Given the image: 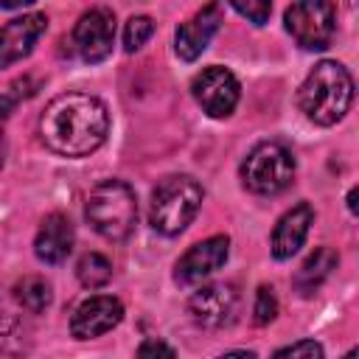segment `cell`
Returning <instances> with one entry per match:
<instances>
[{
    "label": "cell",
    "instance_id": "obj_1",
    "mask_svg": "<svg viewBox=\"0 0 359 359\" xmlns=\"http://www.w3.org/2000/svg\"><path fill=\"white\" fill-rule=\"evenodd\" d=\"M39 132L50 151L62 157H87L107 140V104L90 93H62L45 107Z\"/></svg>",
    "mask_w": 359,
    "mask_h": 359
},
{
    "label": "cell",
    "instance_id": "obj_2",
    "mask_svg": "<svg viewBox=\"0 0 359 359\" xmlns=\"http://www.w3.org/2000/svg\"><path fill=\"white\" fill-rule=\"evenodd\" d=\"M351 101H353V79L345 65L331 59L317 62L297 93V104L303 115L317 126H334L337 121H342L345 112L351 109Z\"/></svg>",
    "mask_w": 359,
    "mask_h": 359
},
{
    "label": "cell",
    "instance_id": "obj_3",
    "mask_svg": "<svg viewBox=\"0 0 359 359\" xmlns=\"http://www.w3.org/2000/svg\"><path fill=\"white\" fill-rule=\"evenodd\" d=\"M84 216L90 227L107 241H123L137 224V199L135 191L121 180H104L87 196Z\"/></svg>",
    "mask_w": 359,
    "mask_h": 359
},
{
    "label": "cell",
    "instance_id": "obj_4",
    "mask_svg": "<svg viewBox=\"0 0 359 359\" xmlns=\"http://www.w3.org/2000/svg\"><path fill=\"white\" fill-rule=\"evenodd\" d=\"M202 196H205L202 185L188 174H171L160 180L157 188L151 191V205H149L151 227L163 236L182 233L199 213Z\"/></svg>",
    "mask_w": 359,
    "mask_h": 359
},
{
    "label": "cell",
    "instance_id": "obj_5",
    "mask_svg": "<svg viewBox=\"0 0 359 359\" xmlns=\"http://www.w3.org/2000/svg\"><path fill=\"white\" fill-rule=\"evenodd\" d=\"M294 180V157L283 143L264 140L241 163V182L258 196H275Z\"/></svg>",
    "mask_w": 359,
    "mask_h": 359
},
{
    "label": "cell",
    "instance_id": "obj_6",
    "mask_svg": "<svg viewBox=\"0 0 359 359\" xmlns=\"http://www.w3.org/2000/svg\"><path fill=\"white\" fill-rule=\"evenodd\" d=\"M286 31L306 50H323L337 31V8L325 0H300L286 8Z\"/></svg>",
    "mask_w": 359,
    "mask_h": 359
},
{
    "label": "cell",
    "instance_id": "obj_7",
    "mask_svg": "<svg viewBox=\"0 0 359 359\" xmlns=\"http://www.w3.org/2000/svg\"><path fill=\"white\" fill-rule=\"evenodd\" d=\"M191 93L196 98V104L210 115V118H227L238 98H241V87H238V79L227 70V67H205L202 73L194 76L191 81Z\"/></svg>",
    "mask_w": 359,
    "mask_h": 359
},
{
    "label": "cell",
    "instance_id": "obj_8",
    "mask_svg": "<svg viewBox=\"0 0 359 359\" xmlns=\"http://www.w3.org/2000/svg\"><path fill=\"white\" fill-rule=\"evenodd\" d=\"M73 45L84 62H104L115 45V14L104 6L84 11L73 28Z\"/></svg>",
    "mask_w": 359,
    "mask_h": 359
},
{
    "label": "cell",
    "instance_id": "obj_9",
    "mask_svg": "<svg viewBox=\"0 0 359 359\" xmlns=\"http://www.w3.org/2000/svg\"><path fill=\"white\" fill-rule=\"evenodd\" d=\"M230 255V238L227 236H210L199 244H194L174 266V280L180 286H194L222 269Z\"/></svg>",
    "mask_w": 359,
    "mask_h": 359
},
{
    "label": "cell",
    "instance_id": "obj_10",
    "mask_svg": "<svg viewBox=\"0 0 359 359\" xmlns=\"http://www.w3.org/2000/svg\"><path fill=\"white\" fill-rule=\"evenodd\" d=\"M123 320V306L112 294H93L81 300L70 317V334L76 339H95L112 331Z\"/></svg>",
    "mask_w": 359,
    "mask_h": 359
},
{
    "label": "cell",
    "instance_id": "obj_11",
    "mask_svg": "<svg viewBox=\"0 0 359 359\" xmlns=\"http://www.w3.org/2000/svg\"><path fill=\"white\" fill-rule=\"evenodd\" d=\"M45 28H48V17L39 11H31L6 22L0 28V67H8L25 59L34 50L36 39L45 34Z\"/></svg>",
    "mask_w": 359,
    "mask_h": 359
},
{
    "label": "cell",
    "instance_id": "obj_12",
    "mask_svg": "<svg viewBox=\"0 0 359 359\" xmlns=\"http://www.w3.org/2000/svg\"><path fill=\"white\" fill-rule=\"evenodd\" d=\"M236 303H238V294L230 283H210V286H202L191 294L188 311L199 325L219 328V325H227L233 320Z\"/></svg>",
    "mask_w": 359,
    "mask_h": 359
},
{
    "label": "cell",
    "instance_id": "obj_13",
    "mask_svg": "<svg viewBox=\"0 0 359 359\" xmlns=\"http://www.w3.org/2000/svg\"><path fill=\"white\" fill-rule=\"evenodd\" d=\"M219 22H222V8L216 3L199 8L188 22H182L177 28V36H174V50L182 62H194L202 56V50L208 48V42L213 39V34L219 31Z\"/></svg>",
    "mask_w": 359,
    "mask_h": 359
},
{
    "label": "cell",
    "instance_id": "obj_14",
    "mask_svg": "<svg viewBox=\"0 0 359 359\" xmlns=\"http://www.w3.org/2000/svg\"><path fill=\"white\" fill-rule=\"evenodd\" d=\"M311 222H314V210H311V205H306V202H300V205H294L292 210H286V213L278 219V224H275V230H272V238H269L272 255H275L278 261L292 258V255L303 247Z\"/></svg>",
    "mask_w": 359,
    "mask_h": 359
},
{
    "label": "cell",
    "instance_id": "obj_15",
    "mask_svg": "<svg viewBox=\"0 0 359 359\" xmlns=\"http://www.w3.org/2000/svg\"><path fill=\"white\" fill-rule=\"evenodd\" d=\"M73 250V224L65 213H48L36 230L34 252L45 264H62Z\"/></svg>",
    "mask_w": 359,
    "mask_h": 359
},
{
    "label": "cell",
    "instance_id": "obj_16",
    "mask_svg": "<svg viewBox=\"0 0 359 359\" xmlns=\"http://www.w3.org/2000/svg\"><path fill=\"white\" fill-rule=\"evenodd\" d=\"M337 264H339V255H337L331 247L314 250V252L303 261V266L297 269V275H294V289H297L303 297H311V294L328 280V275L337 269Z\"/></svg>",
    "mask_w": 359,
    "mask_h": 359
},
{
    "label": "cell",
    "instance_id": "obj_17",
    "mask_svg": "<svg viewBox=\"0 0 359 359\" xmlns=\"http://www.w3.org/2000/svg\"><path fill=\"white\" fill-rule=\"evenodd\" d=\"M14 300H17L25 311L42 314V311L50 306L53 292H50V283H48L45 278H39V275H25V278H20V280L14 283Z\"/></svg>",
    "mask_w": 359,
    "mask_h": 359
},
{
    "label": "cell",
    "instance_id": "obj_18",
    "mask_svg": "<svg viewBox=\"0 0 359 359\" xmlns=\"http://www.w3.org/2000/svg\"><path fill=\"white\" fill-rule=\"evenodd\" d=\"M76 278H79V283L87 286V289H101V286H107L109 278H112V264H109V258L101 255V252H84V255L79 258V264H76Z\"/></svg>",
    "mask_w": 359,
    "mask_h": 359
},
{
    "label": "cell",
    "instance_id": "obj_19",
    "mask_svg": "<svg viewBox=\"0 0 359 359\" xmlns=\"http://www.w3.org/2000/svg\"><path fill=\"white\" fill-rule=\"evenodd\" d=\"M151 34H154V20H151V17H146V14L129 17V22H126V28H123V48H126L129 53H135V50H140V48L149 42Z\"/></svg>",
    "mask_w": 359,
    "mask_h": 359
},
{
    "label": "cell",
    "instance_id": "obj_20",
    "mask_svg": "<svg viewBox=\"0 0 359 359\" xmlns=\"http://www.w3.org/2000/svg\"><path fill=\"white\" fill-rule=\"evenodd\" d=\"M252 314H255V323L258 325H266V323L275 320V314H278V297H275L272 286H258Z\"/></svg>",
    "mask_w": 359,
    "mask_h": 359
},
{
    "label": "cell",
    "instance_id": "obj_21",
    "mask_svg": "<svg viewBox=\"0 0 359 359\" xmlns=\"http://www.w3.org/2000/svg\"><path fill=\"white\" fill-rule=\"evenodd\" d=\"M272 359H323V345L314 339H300L294 345L280 348Z\"/></svg>",
    "mask_w": 359,
    "mask_h": 359
},
{
    "label": "cell",
    "instance_id": "obj_22",
    "mask_svg": "<svg viewBox=\"0 0 359 359\" xmlns=\"http://www.w3.org/2000/svg\"><path fill=\"white\" fill-rule=\"evenodd\" d=\"M233 8H236L241 17H247L252 25H264V22L269 20V14H272V3H266V0H250V3L236 0Z\"/></svg>",
    "mask_w": 359,
    "mask_h": 359
},
{
    "label": "cell",
    "instance_id": "obj_23",
    "mask_svg": "<svg viewBox=\"0 0 359 359\" xmlns=\"http://www.w3.org/2000/svg\"><path fill=\"white\" fill-rule=\"evenodd\" d=\"M135 359H177V353H174V348H171L168 342L151 337V339H143V342H140Z\"/></svg>",
    "mask_w": 359,
    "mask_h": 359
},
{
    "label": "cell",
    "instance_id": "obj_24",
    "mask_svg": "<svg viewBox=\"0 0 359 359\" xmlns=\"http://www.w3.org/2000/svg\"><path fill=\"white\" fill-rule=\"evenodd\" d=\"M219 359H258L252 351H230V353H222Z\"/></svg>",
    "mask_w": 359,
    "mask_h": 359
},
{
    "label": "cell",
    "instance_id": "obj_25",
    "mask_svg": "<svg viewBox=\"0 0 359 359\" xmlns=\"http://www.w3.org/2000/svg\"><path fill=\"white\" fill-rule=\"evenodd\" d=\"M348 208H351V213H356V188H351V194H348Z\"/></svg>",
    "mask_w": 359,
    "mask_h": 359
},
{
    "label": "cell",
    "instance_id": "obj_26",
    "mask_svg": "<svg viewBox=\"0 0 359 359\" xmlns=\"http://www.w3.org/2000/svg\"><path fill=\"white\" fill-rule=\"evenodd\" d=\"M0 165H3V126H0Z\"/></svg>",
    "mask_w": 359,
    "mask_h": 359
},
{
    "label": "cell",
    "instance_id": "obj_27",
    "mask_svg": "<svg viewBox=\"0 0 359 359\" xmlns=\"http://www.w3.org/2000/svg\"><path fill=\"white\" fill-rule=\"evenodd\" d=\"M345 359H356V351H348V353H345Z\"/></svg>",
    "mask_w": 359,
    "mask_h": 359
}]
</instances>
